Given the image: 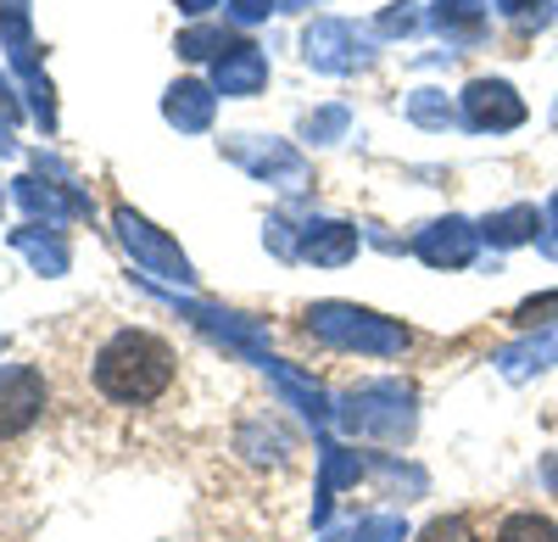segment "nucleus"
Segmentation results:
<instances>
[{
    "label": "nucleus",
    "instance_id": "obj_4",
    "mask_svg": "<svg viewBox=\"0 0 558 542\" xmlns=\"http://www.w3.org/2000/svg\"><path fill=\"white\" fill-rule=\"evenodd\" d=\"M463 118H470L475 129H514V123H525V101L514 96V84L475 79L470 89H463Z\"/></svg>",
    "mask_w": 558,
    "mask_h": 542
},
{
    "label": "nucleus",
    "instance_id": "obj_14",
    "mask_svg": "<svg viewBox=\"0 0 558 542\" xmlns=\"http://www.w3.org/2000/svg\"><path fill=\"white\" fill-rule=\"evenodd\" d=\"M418 542H475V526L463 520V515H441V520L425 526V537H418Z\"/></svg>",
    "mask_w": 558,
    "mask_h": 542
},
{
    "label": "nucleus",
    "instance_id": "obj_18",
    "mask_svg": "<svg viewBox=\"0 0 558 542\" xmlns=\"http://www.w3.org/2000/svg\"><path fill=\"white\" fill-rule=\"evenodd\" d=\"M268 7H274V0H235V17H241V23H257Z\"/></svg>",
    "mask_w": 558,
    "mask_h": 542
},
{
    "label": "nucleus",
    "instance_id": "obj_3",
    "mask_svg": "<svg viewBox=\"0 0 558 542\" xmlns=\"http://www.w3.org/2000/svg\"><path fill=\"white\" fill-rule=\"evenodd\" d=\"M45 414V375L34 364H0V442L34 431Z\"/></svg>",
    "mask_w": 558,
    "mask_h": 542
},
{
    "label": "nucleus",
    "instance_id": "obj_20",
    "mask_svg": "<svg viewBox=\"0 0 558 542\" xmlns=\"http://www.w3.org/2000/svg\"><path fill=\"white\" fill-rule=\"evenodd\" d=\"M179 7H184V12H207V7H213V0H179Z\"/></svg>",
    "mask_w": 558,
    "mask_h": 542
},
{
    "label": "nucleus",
    "instance_id": "obj_7",
    "mask_svg": "<svg viewBox=\"0 0 558 542\" xmlns=\"http://www.w3.org/2000/svg\"><path fill=\"white\" fill-rule=\"evenodd\" d=\"M213 84L223 89V96H257V89L268 84V62L257 45H229V51L218 57L213 68Z\"/></svg>",
    "mask_w": 558,
    "mask_h": 542
},
{
    "label": "nucleus",
    "instance_id": "obj_15",
    "mask_svg": "<svg viewBox=\"0 0 558 542\" xmlns=\"http://www.w3.org/2000/svg\"><path fill=\"white\" fill-rule=\"evenodd\" d=\"M213 51H229L218 28H191V34L179 39V57H196V62H202V57H213Z\"/></svg>",
    "mask_w": 558,
    "mask_h": 542
},
{
    "label": "nucleus",
    "instance_id": "obj_9",
    "mask_svg": "<svg viewBox=\"0 0 558 542\" xmlns=\"http://www.w3.org/2000/svg\"><path fill=\"white\" fill-rule=\"evenodd\" d=\"M352 252H357V230H352V224H307L302 257H313V263H347Z\"/></svg>",
    "mask_w": 558,
    "mask_h": 542
},
{
    "label": "nucleus",
    "instance_id": "obj_13",
    "mask_svg": "<svg viewBox=\"0 0 558 542\" xmlns=\"http://www.w3.org/2000/svg\"><path fill=\"white\" fill-rule=\"evenodd\" d=\"M436 17H441V28L481 34V0H436Z\"/></svg>",
    "mask_w": 558,
    "mask_h": 542
},
{
    "label": "nucleus",
    "instance_id": "obj_16",
    "mask_svg": "<svg viewBox=\"0 0 558 542\" xmlns=\"http://www.w3.org/2000/svg\"><path fill=\"white\" fill-rule=\"evenodd\" d=\"M430 96H436V89H418V101H413V118H418V123H447L452 112H447L441 101H430Z\"/></svg>",
    "mask_w": 558,
    "mask_h": 542
},
{
    "label": "nucleus",
    "instance_id": "obj_5",
    "mask_svg": "<svg viewBox=\"0 0 558 542\" xmlns=\"http://www.w3.org/2000/svg\"><path fill=\"white\" fill-rule=\"evenodd\" d=\"M118 230H123V246L140 257V263H151V268H162L168 280H191V263L179 257V246H168L146 218H134L129 207H118Z\"/></svg>",
    "mask_w": 558,
    "mask_h": 542
},
{
    "label": "nucleus",
    "instance_id": "obj_21",
    "mask_svg": "<svg viewBox=\"0 0 558 542\" xmlns=\"http://www.w3.org/2000/svg\"><path fill=\"white\" fill-rule=\"evenodd\" d=\"M553 218H558V196H553Z\"/></svg>",
    "mask_w": 558,
    "mask_h": 542
},
{
    "label": "nucleus",
    "instance_id": "obj_1",
    "mask_svg": "<svg viewBox=\"0 0 558 542\" xmlns=\"http://www.w3.org/2000/svg\"><path fill=\"white\" fill-rule=\"evenodd\" d=\"M173 347L151 330H112L96 352V392L123 409H146L173 386Z\"/></svg>",
    "mask_w": 558,
    "mask_h": 542
},
{
    "label": "nucleus",
    "instance_id": "obj_8",
    "mask_svg": "<svg viewBox=\"0 0 558 542\" xmlns=\"http://www.w3.org/2000/svg\"><path fill=\"white\" fill-rule=\"evenodd\" d=\"M347 45H352L347 23H313L307 28V62L324 68V73H347L357 62V57H347Z\"/></svg>",
    "mask_w": 558,
    "mask_h": 542
},
{
    "label": "nucleus",
    "instance_id": "obj_2",
    "mask_svg": "<svg viewBox=\"0 0 558 542\" xmlns=\"http://www.w3.org/2000/svg\"><path fill=\"white\" fill-rule=\"evenodd\" d=\"M313 330L336 347H363V352H402L408 347V330L380 320V313H363V308H347V302H324L307 313Z\"/></svg>",
    "mask_w": 558,
    "mask_h": 542
},
{
    "label": "nucleus",
    "instance_id": "obj_11",
    "mask_svg": "<svg viewBox=\"0 0 558 542\" xmlns=\"http://www.w3.org/2000/svg\"><path fill=\"white\" fill-rule=\"evenodd\" d=\"M536 230H542V213H536V207H514V213L486 218V236H492L497 246H520V241H531Z\"/></svg>",
    "mask_w": 558,
    "mask_h": 542
},
{
    "label": "nucleus",
    "instance_id": "obj_19",
    "mask_svg": "<svg viewBox=\"0 0 558 542\" xmlns=\"http://www.w3.org/2000/svg\"><path fill=\"white\" fill-rule=\"evenodd\" d=\"M497 7H502L508 17H525V12H536V0H497Z\"/></svg>",
    "mask_w": 558,
    "mask_h": 542
},
{
    "label": "nucleus",
    "instance_id": "obj_10",
    "mask_svg": "<svg viewBox=\"0 0 558 542\" xmlns=\"http://www.w3.org/2000/svg\"><path fill=\"white\" fill-rule=\"evenodd\" d=\"M207 118H213L207 84H173V89H168V123H179V129H207Z\"/></svg>",
    "mask_w": 558,
    "mask_h": 542
},
{
    "label": "nucleus",
    "instance_id": "obj_17",
    "mask_svg": "<svg viewBox=\"0 0 558 542\" xmlns=\"http://www.w3.org/2000/svg\"><path fill=\"white\" fill-rule=\"evenodd\" d=\"M547 313H558V291H553V297L525 302V308H520V325H547Z\"/></svg>",
    "mask_w": 558,
    "mask_h": 542
},
{
    "label": "nucleus",
    "instance_id": "obj_6",
    "mask_svg": "<svg viewBox=\"0 0 558 542\" xmlns=\"http://www.w3.org/2000/svg\"><path fill=\"white\" fill-rule=\"evenodd\" d=\"M418 257H425L430 268H463L475 257V230L463 218H441V224H430V230H418Z\"/></svg>",
    "mask_w": 558,
    "mask_h": 542
},
{
    "label": "nucleus",
    "instance_id": "obj_12",
    "mask_svg": "<svg viewBox=\"0 0 558 542\" xmlns=\"http://www.w3.org/2000/svg\"><path fill=\"white\" fill-rule=\"evenodd\" d=\"M497 542H558V520L536 515V509H520L497 526Z\"/></svg>",
    "mask_w": 558,
    "mask_h": 542
}]
</instances>
